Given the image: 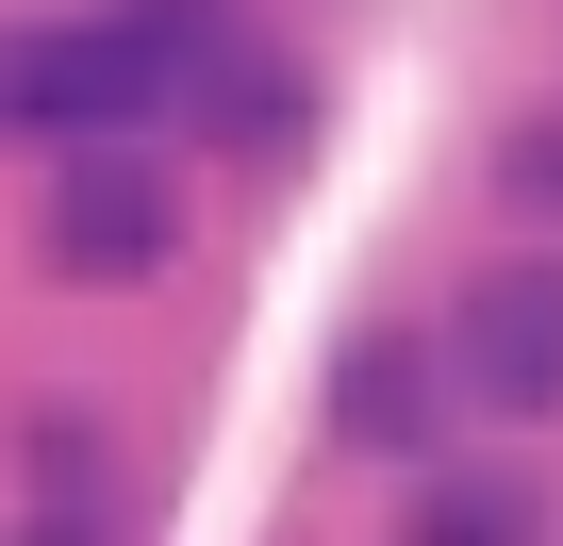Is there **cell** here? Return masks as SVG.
Segmentation results:
<instances>
[{
  "instance_id": "obj_1",
  "label": "cell",
  "mask_w": 563,
  "mask_h": 546,
  "mask_svg": "<svg viewBox=\"0 0 563 546\" xmlns=\"http://www.w3.org/2000/svg\"><path fill=\"white\" fill-rule=\"evenodd\" d=\"M183 67L199 51H166L150 18H67V34H0V116L18 133H133V116H166L183 100Z\"/></svg>"
},
{
  "instance_id": "obj_2",
  "label": "cell",
  "mask_w": 563,
  "mask_h": 546,
  "mask_svg": "<svg viewBox=\"0 0 563 546\" xmlns=\"http://www.w3.org/2000/svg\"><path fill=\"white\" fill-rule=\"evenodd\" d=\"M448 381L497 398V414H563V265H547V248H514V265H481V282H464Z\"/></svg>"
},
{
  "instance_id": "obj_3",
  "label": "cell",
  "mask_w": 563,
  "mask_h": 546,
  "mask_svg": "<svg viewBox=\"0 0 563 546\" xmlns=\"http://www.w3.org/2000/svg\"><path fill=\"white\" fill-rule=\"evenodd\" d=\"M166 248H183V199H166L150 166L84 149V166L51 182V282H150Z\"/></svg>"
},
{
  "instance_id": "obj_4",
  "label": "cell",
  "mask_w": 563,
  "mask_h": 546,
  "mask_svg": "<svg viewBox=\"0 0 563 546\" xmlns=\"http://www.w3.org/2000/svg\"><path fill=\"white\" fill-rule=\"evenodd\" d=\"M431 414H448V348L365 332V348H349V381H332V431H349V447H431Z\"/></svg>"
},
{
  "instance_id": "obj_5",
  "label": "cell",
  "mask_w": 563,
  "mask_h": 546,
  "mask_svg": "<svg viewBox=\"0 0 563 546\" xmlns=\"http://www.w3.org/2000/svg\"><path fill=\"white\" fill-rule=\"evenodd\" d=\"M117 497H100V431H67V414H34V530H100Z\"/></svg>"
},
{
  "instance_id": "obj_6",
  "label": "cell",
  "mask_w": 563,
  "mask_h": 546,
  "mask_svg": "<svg viewBox=\"0 0 563 546\" xmlns=\"http://www.w3.org/2000/svg\"><path fill=\"white\" fill-rule=\"evenodd\" d=\"M398 530H415V546H464V530H497V546H514V530H547V497H530V480H431Z\"/></svg>"
},
{
  "instance_id": "obj_7",
  "label": "cell",
  "mask_w": 563,
  "mask_h": 546,
  "mask_svg": "<svg viewBox=\"0 0 563 546\" xmlns=\"http://www.w3.org/2000/svg\"><path fill=\"white\" fill-rule=\"evenodd\" d=\"M133 18H150L166 51H216V18H232V0H133Z\"/></svg>"
},
{
  "instance_id": "obj_8",
  "label": "cell",
  "mask_w": 563,
  "mask_h": 546,
  "mask_svg": "<svg viewBox=\"0 0 563 546\" xmlns=\"http://www.w3.org/2000/svg\"><path fill=\"white\" fill-rule=\"evenodd\" d=\"M514 199H563V133H530V149H514Z\"/></svg>"
}]
</instances>
